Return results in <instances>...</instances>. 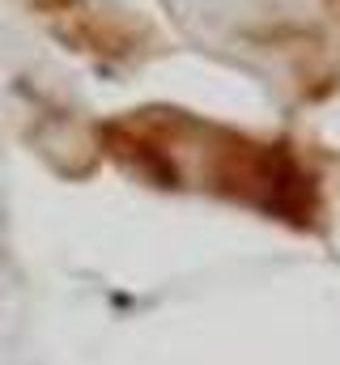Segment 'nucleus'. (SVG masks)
I'll return each instance as SVG.
<instances>
[{
  "mask_svg": "<svg viewBox=\"0 0 340 365\" xmlns=\"http://www.w3.org/2000/svg\"><path fill=\"white\" fill-rule=\"evenodd\" d=\"M34 9V17H43L60 38H69L77 51H102V56H119L132 47V34L124 26V17L115 9H106L102 0H26Z\"/></svg>",
  "mask_w": 340,
  "mask_h": 365,
  "instance_id": "obj_1",
  "label": "nucleus"
},
{
  "mask_svg": "<svg viewBox=\"0 0 340 365\" xmlns=\"http://www.w3.org/2000/svg\"><path fill=\"white\" fill-rule=\"evenodd\" d=\"M336 9H340V0H336Z\"/></svg>",
  "mask_w": 340,
  "mask_h": 365,
  "instance_id": "obj_2",
  "label": "nucleus"
}]
</instances>
